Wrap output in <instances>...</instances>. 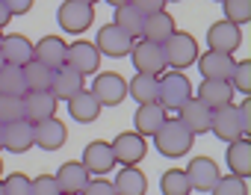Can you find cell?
Wrapping results in <instances>:
<instances>
[{
	"label": "cell",
	"mask_w": 251,
	"mask_h": 195,
	"mask_svg": "<svg viewBox=\"0 0 251 195\" xmlns=\"http://www.w3.org/2000/svg\"><path fill=\"white\" fill-rule=\"evenodd\" d=\"M216 3H222V0H216Z\"/></svg>",
	"instance_id": "11a10c76"
},
{
	"label": "cell",
	"mask_w": 251,
	"mask_h": 195,
	"mask_svg": "<svg viewBox=\"0 0 251 195\" xmlns=\"http://www.w3.org/2000/svg\"><path fill=\"white\" fill-rule=\"evenodd\" d=\"M210 116H213V110L207 107V104H201L198 98L192 95L189 101L177 110V119H180V124L192 133V136H201V133H210Z\"/></svg>",
	"instance_id": "30bf717a"
},
{
	"label": "cell",
	"mask_w": 251,
	"mask_h": 195,
	"mask_svg": "<svg viewBox=\"0 0 251 195\" xmlns=\"http://www.w3.org/2000/svg\"><path fill=\"white\" fill-rule=\"evenodd\" d=\"M9 9H6V3H3V0H0V30H3V24H9Z\"/></svg>",
	"instance_id": "ee69618b"
},
{
	"label": "cell",
	"mask_w": 251,
	"mask_h": 195,
	"mask_svg": "<svg viewBox=\"0 0 251 195\" xmlns=\"http://www.w3.org/2000/svg\"><path fill=\"white\" fill-rule=\"evenodd\" d=\"M65 53H68V45L59 39V36H45L33 45V59H39L42 65H48L50 71L62 68L65 65Z\"/></svg>",
	"instance_id": "ac0fdd59"
},
{
	"label": "cell",
	"mask_w": 251,
	"mask_h": 195,
	"mask_svg": "<svg viewBox=\"0 0 251 195\" xmlns=\"http://www.w3.org/2000/svg\"><path fill=\"white\" fill-rule=\"evenodd\" d=\"M227 83L233 86V92L248 95V92H251V59L236 62V65H233V74H230V80H227Z\"/></svg>",
	"instance_id": "8d00e7d4"
},
{
	"label": "cell",
	"mask_w": 251,
	"mask_h": 195,
	"mask_svg": "<svg viewBox=\"0 0 251 195\" xmlns=\"http://www.w3.org/2000/svg\"><path fill=\"white\" fill-rule=\"evenodd\" d=\"M80 195H115V189H112V183L103 180V177H98V180L89 177V183H86V189H83Z\"/></svg>",
	"instance_id": "ab89813d"
},
{
	"label": "cell",
	"mask_w": 251,
	"mask_h": 195,
	"mask_svg": "<svg viewBox=\"0 0 251 195\" xmlns=\"http://www.w3.org/2000/svg\"><path fill=\"white\" fill-rule=\"evenodd\" d=\"M130 59H133V68L139 71V74H154V77H160L169 65H166V56H163V45H154V42H136L133 48H130V53H127Z\"/></svg>",
	"instance_id": "5b68a950"
},
{
	"label": "cell",
	"mask_w": 251,
	"mask_h": 195,
	"mask_svg": "<svg viewBox=\"0 0 251 195\" xmlns=\"http://www.w3.org/2000/svg\"><path fill=\"white\" fill-rule=\"evenodd\" d=\"M183 171H186L189 186H192L195 192H210V189H213V183L222 177V174H219L216 160H210V157H195V160H189V166H186Z\"/></svg>",
	"instance_id": "9a60e30c"
},
{
	"label": "cell",
	"mask_w": 251,
	"mask_h": 195,
	"mask_svg": "<svg viewBox=\"0 0 251 195\" xmlns=\"http://www.w3.org/2000/svg\"><path fill=\"white\" fill-rule=\"evenodd\" d=\"M92 95L98 98L100 107H115V104H121L124 98H127V80L121 74H115V71H103V74L95 77Z\"/></svg>",
	"instance_id": "8992f818"
},
{
	"label": "cell",
	"mask_w": 251,
	"mask_h": 195,
	"mask_svg": "<svg viewBox=\"0 0 251 195\" xmlns=\"http://www.w3.org/2000/svg\"><path fill=\"white\" fill-rule=\"evenodd\" d=\"M225 160H227L230 174H239V177L248 180V174H251V142H248V136H239V139L227 142V157Z\"/></svg>",
	"instance_id": "484cf974"
},
{
	"label": "cell",
	"mask_w": 251,
	"mask_h": 195,
	"mask_svg": "<svg viewBox=\"0 0 251 195\" xmlns=\"http://www.w3.org/2000/svg\"><path fill=\"white\" fill-rule=\"evenodd\" d=\"M21 101H24V119H27L30 124L56 116V104H59L56 98L50 95V89H48V92H24Z\"/></svg>",
	"instance_id": "8fae6325"
},
{
	"label": "cell",
	"mask_w": 251,
	"mask_h": 195,
	"mask_svg": "<svg viewBox=\"0 0 251 195\" xmlns=\"http://www.w3.org/2000/svg\"><path fill=\"white\" fill-rule=\"evenodd\" d=\"M195 98L201 104H207L210 110H219L225 104H233V86L227 80H201Z\"/></svg>",
	"instance_id": "44dd1931"
},
{
	"label": "cell",
	"mask_w": 251,
	"mask_h": 195,
	"mask_svg": "<svg viewBox=\"0 0 251 195\" xmlns=\"http://www.w3.org/2000/svg\"><path fill=\"white\" fill-rule=\"evenodd\" d=\"M106 3H112V6H121V3H130V0H106Z\"/></svg>",
	"instance_id": "f6af8a7d"
},
{
	"label": "cell",
	"mask_w": 251,
	"mask_h": 195,
	"mask_svg": "<svg viewBox=\"0 0 251 195\" xmlns=\"http://www.w3.org/2000/svg\"><path fill=\"white\" fill-rule=\"evenodd\" d=\"M154 139V148L163 154V157H169V160H177V157H186L189 154V148H192V133L180 124V119H166L163 122V127L151 136Z\"/></svg>",
	"instance_id": "7a4b0ae2"
},
{
	"label": "cell",
	"mask_w": 251,
	"mask_h": 195,
	"mask_svg": "<svg viewBox=\"0 0 251 195\" xmlns=\"http://www.w3.org/2000/svg\"><path fill=\"white\" fill-rule=\"evenodd\" d=\"M0 151H3V122H0Z\"/></svg>",
	"instance_id": "bcb514c9"
},
{
	"label": "cell",
	"mask_w": 251,
	"mask_h": 195,
	"mask_svg": "<svg viewBox=\"0 0 251 195\" xmlns=\"http://www.w3.org/2000/svg\"><path fill=\"white\" fill-rule=\"evenodd\" d=\"M198 42L192 33H183V30H175L166 42H163V56H166V65L175 68V71H183L189 65H195L198 59Z\"/></svg>",
	"instance_id": "3957f363"
},
{
	"label": "cell",
	"mask_w": 251,
	"mask_h": 195,
	"mask_svg": "<svg viewBox=\"0 0 251 195\" xmlns=\"http://www.w3.org/2000/svg\"><path fill=\"white\" fill-rule=\"evenodd\" d=\"M53 177H56L59 192L80 195V192L86 189V183H89V169H86L83 163H77V160H68V163L59 166V171H56Z\"/></svg>",
	"instance_id": "ffe728a7"
},
{
	"label": "cell",
	"mask_w": 251,
	"mask_h": 195,
	"mask_svg": "<svg viewBox=\"0 0 251 195\" xmlns=\"http://www.w3.org/2000/svg\"><path fill=\"white\" fill-rule=\"evenodd\" d=\"M127 98H133V101H139V104L157 101V77L154 74H136L127 83Z\"/></svg>",
	"instance_id": "4dcf8cb0"
},
{
	"label": "cell",
	"mask_w": 251,
	"mask_h": 195,
	"mask_svg": "<svg viewBox=\"0 0 251 195\" xmlns=\"http://www.w3.org/2000/svg\"><path fill=\"white\" fill-rule=\"evenodd\" d=\"M222 6H225V21L236 27L251 21V0H222Z\"/></svg>",
	"instance_id": "836d02e7"
},
{
	"label": "cell",
	"mask_w": 251,
	"mask_h": 195,
	"mask_svg": "<svg viewBox=\"0 0 251 195\" xmlns=\"http://www.w3.org/2000/svg\"><path fill=\"white\" fill-rule=\"evenodd\" d=\"M30 195H59L56 177H53V174H39V177H33V189H30Z\"/></svg>",
	"instance_id": "f35d334b"
},
{
	"label": "cell",
	"mask_w": 251,
	"mask_h": 195,
	"mask_svg": "<svg viewBox=\"0 0 251 195\" xmlns=\"http://www.w3.org/2000/svg\"><path fill=\"white\" fill-rule=\"evenodd\" d=\"M210 133H216L222 142H233V139L242 136V124H239V116H236L233 104H225V107L213 110V116H210Z\"/></svg>",
	"instance_id": "4fadbf2b"
},
{
	"label": "cell",
	"mask_w": 251,
	"mask_h": 195,
	"mask_svg": "<svg viewBox=\"0 0 251 195\" xmlns=\"http://www.w3.org/2000/svg\"><path fill=\"white\" fill-rule=\"evenodd\" d=\"M192 98V83L183 71H163L157 77V104L172 113V110H180L186 101Z\"/></svg>",
	"instance_id": "6da1fadb"
},
{
	"label": "cell",
	"mask_w": 251,
	"mask_h": 195,
	"mask_svg": "<svg viewBox=\"0 0 251 195\" xmlns=\"http://www.w3.org/2000/svg\"><path fill=\"white\" fill-rule=\"evenodd\" d=\"M169 119V113L157 104V101H151V104H139V110H136V116H133V124H136V133L139 136H154L160 127H163V122Z\"/></svg>",
	"instance_id": "603a6c76"
},
{
	"label": "cell",
	"mask_w": 251,
	"mask_h": 195,
	"mask_svg": "<svg viewBox=\"0 0 251 195\" xmlns=\"http://www.w3.org/2000/svg\"><path fill=\"white\" fill-rule=\"evenodd\" d=\"M56 21L65 33H86L95 24V6L86 3V0H65L56 12Z\"/></svg>",
	"instance_id": "277c9868"
},
{
	"label": "cell",
	"mask_w": 251,
	"mask_h": 195,
	"mask_svg": "<svg viewBox=\"0 0 251 195\" xmlns=\"http://www.w3.org/2000/svg\"><path fill=\"white\" fill-rule=\"evenodd\" d=\"M21 71H24L27 92H48L50 83H53V71L48 65H42L39 59H30L27 65H21Z\"/></svg>",
	"instance_id": "f1b7e54d"
},
{
	"label": "cell",
	"mask_w": 251,
	"mask_h": 195,
	"mask_svg": "<svg viewBox=\"0 0 251 195\" xmlns=\"http://www.w3.org/2000/svg\"><path fill=\"white\" fill-rule=\"evenodd\" d=\"M68 113H71V119H74V122L89 124V122H95V119L100 116V104H98V98H95L92 92L80 89L77 95H71V98H68Z\"/></svg>",
	"instance_id": "4316f807"
},
{
	"label": "cell",
	"mask_w": 251,
	"mask_h": 195,
	"mask_svg": "<svg viewBox=\"0 0 251 195\" xmlns=\"http://www.w3.org/2000/svg\"><path fill=\"white\" fill-rule=\"evenodd\" d=\"M86 3H92V6H95V3H98V0H86Z\"/></svg>",
	"instance_id": "f907efd6"
},
{
	"label": "cell",
	"mask_w": 251,
	"mask_h": 195,
	"mask_svg": "<svg viewBox=\"0 0 251 195\" xmlns=\"http://www.w3.org/2000/svg\"><path fill=\"white\" fill-rule=\"evenodd\" d=\"M3 3H6L9 15H27V12L33 9V3H36V0H3Z\"/></svg>",
	"instance_id": "7bdbcfd3"
},
{
	"label": "cell",
	"mask_w": 251,
	"mask_h": 195,
	"mask_svg": "<svg viewBox=\"0 0 251 195\" xmlns=\"http://www.w3.org/2000/svg\"><path fill=\"white\" fill-rule=\"evenodd\" d=\"M27 83H24V71L21 65H3L0 68V95H24Z\"/></svg>",
	"instance_id": "1f68e13d"
},
{
	"label": "cell",
	"mask_w": 251,
	"mask_h": 195,
	"mask_svg": "<svg viewBox=\"0 0 251 195\" xmlns=\"http://www.w3.org/2000/svg\"><path fill=\"white\" fill-rule=\"evenodd\" d=\"M3 65H6V62H3V53H0V68H3Z\"/></svg>",
	"instance_id": "c3c4849f"
},
{
	"label": "cell",
	"mask_w": 251,
	"mask_h": 195,
	"mask_svg": "<svg viewBox=\"0 0 251 195\" xmlns=\"http://www.w3.org/2000/svg\"><path fill=\"white\" fill-rule=\"evenodd\" d=\"M175 30H177L175 18L163 9V12L145 15V24H142V39H145V42H154V45H163V42H166Z\"/></svg>",
	"instance_id": "d4e9b609"
},
{
	"label": "cell",
	"mask_w": 251,
	"mask_h": 195,
	"mask_svg": "<svg viewBox=\"0 0 251 195\" xmlns=\"http://www.w3.org/2000/svg\"><path fill=\"white\" fill-rule=\"evenodd\" d=\"M210 192L213 195H248V183L239 174H227V177H219Z\"/></svg>",
	"instance_id": "d590c367"
},
{
	"label": "cell",
	"mask_w": 251,
	"mask_h": 195,
	"mask_svg": "<svg viewBox=\"0 0 251 195\" xmlns=\"http://www.w3.org/2000/svg\"><path fill=\"white\" fill-rule=\"evenodd\" d=\"M80 163L89 169V174H98V177H103L106 171H112V169L118 166V163H115V154H112V145H109V142H100V139L86 145Z\"/></svg>",
	"instance_id": "5bb4252c"
},
{
	"label": "cell",
	"mask_w": 251,
	"mask_h": 195,
	"mask_svg": "<svg viewBox=\"0 0 251 195\" xmlns=\"http://www.w3.org/2000/svg\"><path fill=\"white\" fill-rule=\"evenodd\" d=\"M195 62H198V71L204 80H230L233 65H236L233 53H222V50H204V53H198Z\"/></svg>",
	"instance_id": "ba28073f"
},
{
	"label": "cell",
	"mask_w": 251,
	"mask_h": 195,
	"mask_svg": "<svg viewBox=\"0 0 251 195\" xmlns=\"http://www.w3.org/2000/svg\"><path fill=\"white\" fill-rule=\"evenodd\" d=\"M0 53H3L6 65H27L33 59V42L21 33H9L0 42Z\"/></svg>",
	"instance_id": "7402d4cb"
},
{
	"label": "cell",
	"mask_w": 251,
	"mask_h": 195,
	"mask_svg": "<svg viewBox=\"0 0 251 195\" xmlns=\"http://www.w3.org/2000/svg\"><path fill=\"white\" fill-rule=\"evenodd\" d=\"M0 42H3V30H0Z\"/></svg>",
	"instance_id": "816d5d0a"
},
{
	"label": "cell",
	"mask_w": 251,
	"mask_h": 195,
	"mask_svg": "<svg viewBox=\"0 0 251 195\" xmlns=\"http://www.w3.org/2000/svg\"><path fill=\"white\" fill-rule=\"evenodd\" d=\"M83 89V74L74 71L71 65H62L53 71V83H50V95L56 101H68L71 95H77Z\"/></svg>",
	"instance_id": "cb8c5ba5"
},
{
	"label": "cell",
	"mask_w": 251,
	"mask_h": 195,
	"mask_svg": "<svg viewBox=\"0 0 251 195\" xmlns=\"http://www.w3.org/2000/svg\"><path fill=\"white\" fill-rule=\"evenodd\" d=\"M0 174H3V160H0Z\"/></svg>",
	"instance_id": "681fc988"
},
{
	"label": "cell",
	"mask_w": 251,
	"mask_h": 195,
	"mask_svg": "<svg viewBox=\"0 0 251 195\" xmlns=\"http://www.w3.org/2000/svg\"><path fill=\"white\" fill-rule=\"evenodd\" d=\"M236 116H239V124H242V136H248V130H251V101L248 98L242 101V107H236Z\"/></svg>",
	"instance_id": "b9f144b4"
},
{
	"label": "cell",
	"mask_w": 251,
	"mask_h": 195,
	"mask_svg": "<svg viewBox=\"0 0 251 195\" xmlns=\"http://www.w3.org/2000/svg\"><path fill=\"white\" fill-rule=\"evenodd\" d=\"M33 145H36V136H33V124L27 119H18V122L3 124V151L24 154Z\"/></svg>",
	"instance_id": "e0dca14e"
},
{
	"label": "cell",
	"mask_w": 251,
	"mask_h": 195,
	"mask_svg": "<svg viewBox=\"0 0 251 195\" xmlns=\"http://www.w3.org/2000/svg\"><path fill=\"white\" fill-rule=\"evenodd\" d=\"M109 145H112L115 163H121V166H136L148 154V142L139 133H118L115 142H109Z\"/></svg>",
	"instance_id": "9c48e42d"
},
{
	"label": "cell",
	"mask_w": 251,
	"mask_h": 195,
	"mask_svg": "<svg viewBox=\"0 0 251 195\" xmlns=\"http://www.w3.org/2000/svg\"><path fill=\"white\" fill-rule=\"evenodd\" d=\"M59 195H68V192H59Z\"/></svg>",
	"instance_id": "db71d44e"
},
{
	"label": "cell",
	"mask_w": 251,
	"mask_h": 195,
	"mask_svg": "<svg viewBox=\"0 0 251 195\" xmlns=\"http://www.w3.org/2000/svg\"><path fill=\"white\" fill-rule=\"evenodd\" d=\"M160 189L163 195H189L192 186H189V177L183 169H169L163 177H160Z\"/></svg>",
	"instance_id": "d6a6232c"
},
{
	"label": "cell",
	"mask_w": 251,
	"mask_h": 195,
	"mask_svg": "<svg viewBox=\"0 0 251 195\" xmlns=\"http://www.w3.org/2000/svg\"><path fill=\"white\" fill-rule=\"evenodd\" d=\"M18 119H24L21 95H0V122L9 124V122H18Z\"/></svg>",
	"instance_id": "e575fe53"
},
{
	"label": "cell",
	"mask_w": 251,
	"mask_h": 195,
	"mask_svg": "<svg viewBox=\"0 0 251 195\" xmlns=\"http://www.w3.org/2000/svg\"><path fill=\"white\" fill-rule=\"evenodd\" d=\"M130 3H133L142 15H154V12H163V9H166V0H130Z\"/></svg>",
	"instance_id": "60d3db41"
},
{
	"label": "cell",
	"mask_w": 251,
	"mask_h": 195,
	"mask_svg": "<svg viewBox=\"0 0 251 195\" xmlns=\"http://www.w3.org/2000/svg\"><path fill=\"white\" fill-rule=\"evenodd\" d=\"M112 189H115V195H145L148 180H145V174H142L139 166H124V169L115 174Z\"/></svg>",
	"instance_id": "83f0119b"
},
{
	"label": "cell",
	"mask_w": 251,
	"mask_h": 195,
	"mask_svg": "<svg viewBox=\"0 0 251 195\" xmlns=\"http://www.w3.org/2000/svg\"><path fill=\"white\" fill-rule=\"evenodd\" d=\"M207 45L210 50H222V53H233L242 45V27L230 24V21H216L207 30Z\"/></svg>",
	"instance_id": "2e32d148"
},
{
	"label": "cell",
	"mask_w": 251,
	"mask_h": 195,
	"mask_svg": "<svg viewBox=\"0 0 251 195\" xmlns=\"http://www.w3.org/2000/svg\"><path fill=\"white\" fill-rule=\"evenodd\" d=\"M65 65H71V68L80 71L83 77H86V74H95V71L100 68V50H98L92 42H74V45H68Z\"/></svg>",
	"instance_id": "7c38bea8"
},
{
	"label": "cell",
	"mask_w": 251,
	"mask_h": 195,
	"mask_svg": "<svg viewBox=\"0 0 251 195\" xmlns=\"http://www.w3.org/2000/svg\"><path fill=\"white\" fill-rule=\"evenodd\" d=\"M0 195H6V186H3V180H0Z\"/></svg>",
	"instance_id": "7dc6e473"
},
{
	"label": "cell",
	"mask_w": 251,
	"mask_h": 195,
	"mask_svg": "<svg viewBox=\"0 0 251 195\" xmlns=\"http://www.w3.org/2000/svg\"><path fill=\"white\" fill-rule=\"evenodd\" d=\"M95 48H98L103 56H115V59H121V56H127V53H130V48H133V39H130L127 33H124L121 27H115V24H106V27H100V30H98Z\"/></svg>",
	"instance_id": "52a82bcc"
},
{
	"label": "cell",
	"mask_w": 251,
	"mask_h": 195,
	"mask_svg": "<svg viewBox=\"0 0 251 195\" xmlns=\"http://www.w3.org/2000/svg\"><path fill=\"white\" fill-rule=\"evenodd\" d=\"M112 24H115V27H121L130 39H136V36H142L145 15H142L133 3H121V6H115V21H112Z\"/></svg>",
	"instance_id": "f546056e"
},
{
	"label": "cell",
	"mask_w": 251,
	"mask_h": 195,
	"mask_svg": "<svg viewBox=\"0 0 251 195\" xmlns=\"http://www.w3.org/2000/svg\"><path fill=\"white\" fill-rule=\"evenodd\" d=\"M33 136H36V145H39V148H45V151H59V148L65 145L68 130H65V124H62L56 116H50V119L33 124Z\"/></svg>",
	"instance_id": "d6986e66"
},
{
	"label": "cell",
	"mask_w": 251,
	"mask_h": 195,
	"mask_svg": "<svg viewBox=\"0 0 251 195\" xmlns=\"http://www.w3.org/2000/svg\"><path fill=\"white\" fill-rule=\"evenodd\" d=\"M166 3H169V0H166ZM172 3H177V0H172Z\"/></svg>",
	"instance_id": "f5cc1de1"
},
{
	"label": "cell",
	"mask_w": 251,
	"mask_h": 195,
	"mask_svg": "<svg viewBox=\"0 0 251 195\" xmlns=\"http://www.w3.org/2000/svg\"><path fill=\"white\" fill-rule=\"evenodd\" d=\"M3 186H6V195H30L33 180H30L24 171H12V174H6Z\"/></svg>",
	"instance_id": "74e56055"
}]
</instances>
